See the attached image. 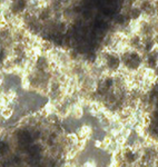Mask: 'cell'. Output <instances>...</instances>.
Here are the masks:
<instances>
[{"label": "cell", "mask_w": 158, "mask_h": 167, "mask_svg": "<svg viewBox=\"0 0 158 167\" xmlns=\"http://www.w3.org/2000/svg\"><path fill=\"white\" fill-rule=\"evenodd\" d=\"M65 137L51 122L36 120L0 138V167H61Z\"/></svg>", "instance_id": "6da1fadb"}]
</instances>
